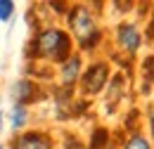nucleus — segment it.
Instances as JSON below:
<instances>
[{"label":"nucleus","mask_w":154,"mask_h":149,"mask_svg":"<svg viewBox=\"0 0 154 149\" xmlns=\"http://www.w3.org/2000/svg\"><path fill=\"white\" fill-rule=\"evenodd\" d=\"M26 55H29V59L62 64L64 59L74 55V40L62 26H43L33 33Z\"/></svg>","instance_id":"1"},{"label":"nucleus","mask_w":154,"mask_h":149,"mask_svg":"<svg viewBox=\"0 0 154 149\" xmlns=\"http://www.w3.org/2000/svg\"><path fill=\"white\" fill-rule=\"evenodd\" d=\"M66 33L78 45V52H95L97 45L102 43V29L95 19V12L90 5H69L66 12Z\"/></svg>","instance_id":"2"},{"label":"nucleus","mask_w":154,"mask_h":149,"mask_svg":"<svg viewBox=\"0 0 154 149\" xmlns=\"http://www.w3.org/2000/svg\"><path fill=\"white\" fill-rule=\"evenodd\" d=\"M109 81H112V64L107 59H95L88 66H83V74L78 78L81 95L83 97H97L107 90Z\"/></svg>","instance_id":"3"},{"label":"nucleus","mask_w":154,"mask_h":149,"mask_svg":"<svg viewBox=\"0 0 154 149\" xmlns=\"http://www.w3.org/2000/svg\"><path fill=\"white\" fill-rule=\"evenodd\" d=\"M142 43H145L142 29H140L135 21L123 19V21L116 24V29H114V45H116V50H119L123 57H128V59L137 57L140 50H142Z\"/></svg>","instance_id":"4"},{"label":"nucleus","mask_w":154,"mask_h":149,"mask_svg":"<svg viewBox=\"0 0 154 149\" xmlns=\"http://www.w3.org/2000/svg\"><path fill=\"white\" fill-rule=\"evenodd\" d=\"M10 97H12L14 104H19V107H29V104H33V102L43 99V90H40V85L36 83V81H31V78H19L17 83H12V88H10Z\"/></svg>","instance_id":"5"},{"label":"nucleus","mask_w":154,"mask_h":149,"mask_svg":"<svg viewBox=\"0 0 154 149\" xmlns=\"http://www.w3.org/2000/svg\"><path fill=\"white\" fill-rule=\"evenodd\" d=\"M10 149H55V140L45 130H24L12 140Z\"/></svg>","instance_id":"6"},{"label":"nucleus","mask_w":154,"mask_h":149,"mask_svg":"<svg viewBox=\"0 0 154 149\" xmlns=\"http://www.w3.org/2000/svg\"><path fill=\"white\" fill-rule=\"evenodd\" d=\"M57 74H59L62 88H66V90L74 88L78 83V78H81V74H83V57H81V52H74L69 59H64V62L59 64Z\"/></svg>","instance_id":"7"},{"label":"nucleus","mask_w":154,"mask_h":149,"mask_svg":"<svg viewBox=\"0 0 154 149\" xmlns=\"http://www.w3.org/2000/svg\"><path fill=\"white\" fill-rule=\"evenodd\" d=\"M119 149H154V142L142 128H135V130H128V135L121 140Z\"/></svg>","instance_id":"8"},{"label":"nucleus","mask_w":154,"mask_h":149,"mask_svg":"<svg viewBox=\"0 0 154 149\" xmlns=\"http://www.w3.org/2000/svg\"><path fill=\"white\" fill-rule=\"evenodd\" d=\"M88 149H116V144L112 142V132L107 128H95L88 140Z\"/></svg>","instance_id":"9"},{"label":"nucleus","mask_w":154,"mask_h":149,"mask_svg":"<svg viewBox=\"0 0 154 149\" xmlns=\"http://www.w3.org/2000/svg\"><path fill=\"white\" fill-rule=\"evenodd\" d=\"M26 123H29V107L12 104V109H10V128L17 132H24Z\"/></svg>","instance_id":"10"},{"label":"nucleus","mask_w":154,"mask_h":149,"mask_svg":"<svg viewBox=\"0 0 154 149\" xmlns=\"http://www.w3.org/2000/svg\"><path fill=\"white\" fill-rule=\"evenodd\" d=\"M140 74L145 78V83L154 85V52H149V55L140 62Z\"/></svg>","instance_id":"11"},{"label":"nucleus","mask_w":154,"mask_h":149,"mask_svg":"<svg viewBox=\"0 0 154 149\" xmlns=\"http://www.w3.org/2000/svg\"><path fill=\"white\" fill-rule=\"evenodd\" d=\"M14 2L12 0H0V21H12V17H14Z\"/></svg>","instance_id":"12"},{"label":"nucleus","mask_w":154,"mask_h":149,"mask_svg":"<svg viewBox=\"0 0 154 149\" xmlns=\"http://www.w3.org/2000/svg\"><path fill=\"white\" fill-rule=\"evenodd\" d=\"M142 36H145L147 43H152V45H154V7H152V12H149V21H147V26L142 29Z\"/></svg>","instance_id":"13"},{"label":"nucleus","mask_w":154,"mask_h":149,"mask_svg":"<svg viewBox=\"0 0 154 149\" xmlns=\"http://www.w3.org/2000/svg\"><path fill=\"white\" fill-rule=\"evenodd\" d=\"M48 7L55 10L57 17H66V12H69V5H66V2H48Z\"/></svg>","instance_id":"14"},{"label":"nucleus","mask_w":154,"mask_h":149,"mask_svg":"<svg viewBox=\"0 0 154 149\" xmlns=\"http://www.w3.org/2000/svg\"><path fill=\"white\" fill-rule=\"evenodd\" d=\"M147 121H149V132H152V135H149V140L154 142V107H152V104L147 107Z\"/></svg>","instance_id":"15"},{"label":"nucleus","mask_w":154,"mask_h":149,"mask_svg":"<svg viewBox=\"0 0 154 149\" xmlns=\"http://www.w3.org/2000/svg\"><path fill=\"white\" fill-rule=\"evenodd\" d=\"M0 123H2V116H0ZM0 128H2V126H0Z\"/></svg>","instance_id":"16"},{"label":"nucleus","mask_w":154,"mask_h":149,"mask_svg":"<svg viewBox=\"0 0 154 149\" xmlns=\"http://www.w3.org/2000/svg\"><path fill=\"white\" fill-rule=\"evenodd\" d=\"M59 149H62V147H59Z\"/></svg>","instance_id":"17"},{"label":"nucleus","mask_w":154,"mask_h":149,"mask_svg":"<svg viewBox=\"0 0 154 149\" xmlns=\"http://www.w3.org/2000/svg\"><path fill=\"white\" fill-rule=\"evenodd\" d=\"M152 107H154V104H152Z\"/></svg>","instance_id":"18"}]
</instances>
